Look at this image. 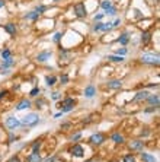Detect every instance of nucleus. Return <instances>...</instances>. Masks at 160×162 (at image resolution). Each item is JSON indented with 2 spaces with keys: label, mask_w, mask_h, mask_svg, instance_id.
<instances>
[{
  "label": "nucleus",
  "mask_w": 160,
  "mask_h": 162,
  "mask_svg": "<svg viewBox=\"0 0 160 162\" xmlns=\"http://www.w3.org/2000/svg\"><path fill=\"white\" fill-rule=\"evenodd\" d=\"M38 123H39V115L37 112H29L21 120L22 126H28V127H35Z\"/></svg>",
  "instance_id": "f257e3e1"
},
{
  "label": "nucleus",
  "mask_w": 160,
  "mask_h": 162,
  "mask_svg": "<svg viewBox=\"0 0 160 162\" xmlns=\"http://www.w3.org/2000/svg\"><path fill=\"white\" fill-rule=\"evenodd\" d=\"M74 105H76V101L73 98H66L64 101H61L60 102V110H61V112H70V111H73V108H74Z\"/></svg>",
  "instance_id": "f03ea898"
},
{
  "label": "nucleus",
  "mask_w": 160,
  "mask_h": 162,
  "mask_svg": "<svg viewBox=\"0 0 160 162\" xmlns=\"http://www.w3.org/2000/svg\"><path fill=\"white\" fill-rule=\"evenodd\" d=\"M140 60L144 64H152V66H157L159 64V54H143L140 57Z\"/></svg>",
  "instance_id": "7ed1b4c3"
},
{
  "label": "nucleus",
  "mask_w": 160,
  "mask_h": 162,
  "mask_svg": "<svg viewBox=\"0 0 160 162\" xmlns=\"http://www.w3.org/2000/svg\"><path fill=\"white\" fill-rule=\"evenodd\" d=\"M13 64H15V60H13V57H9V59L3 60V61H2V64H0V72L3 73V75H8V73L10 72V67H12Z\"/></svg>",
  "instance_id": "20e7f679"
},
{
  "label": "nucleus",
  "mask_w": 160,
  "mask_h": 162,
  "mask_svg": "<svg viewBox=\"0 0 160 162\" xmlns=\"http://www.w3.org/2000/svg\"><path fill=\"white\" fill-rule=\"evenodd\" d=\"M73 10H74V15H76L77 18H86V15H88L86 6H84V3H82V2H79V3L74 4Z\"/></svg>",
  "instance_id": "39448f33"
},
{
  "label": "nucleus",
  "mask_w": 160,
  "mask_h": 162,
  "mask_svg": "<svg viewBox=\"0 0 160 162\" xmlns=\"http://www.w3.org/2000/svg\"><path fill=\"white\" fill-rule=\"evenodd\" d=\"M4 124H6V127L10 128V130H15V128L21 127V120H18L16 117H8L6 118V121H4Z\"/></svg>",
  "instance_id": "423d86ee"
},
{
  "label": "nucleus",
  "mask_w": 160,
  "mask_h": 162,
  "mask_svg": "<svg viewBox=\"0 0 160 162\" xmlns=\"http://www.w3.org/2000/svg\"><path fill=\"white\" fill-rule=\"evenodd\" d=\"M89 142H90L92 145H95V146H99V145H102V143L105 142V136H103L102 133H93L92 136L89 137Z\"/></svg>",
  "instance_id": "0eeeda50"
},
{
  "label": "nucleus",
  "mask_w": 160,
  "mask_h": 162,
  "mask_svg": "<svg viewBox=\"0 0 160 162\" xmlns=\"http://www.w3.org/2000/svg\"><path fill=\"white\" fill-rule=\"evenodd\" d=\"M68 152H70V155L76 156V158H83L84 156V149L82 145H73Z\"/></svg>",
  "instance_id": "6e6552de"
},
{
  "label": "nucleus",
  "mask_w": 160,
  "mask_h": 162,
  "mask_svg": "<svg viewBox=\"0 0 160 162\" xmlns=\"http://www.w3.org/2000/svg\"><path fill=\"white\" fill-rule=\"evenodd\" d=\"M51 55H52L51 51H41L37 54V61H38V63H45L47 60H50Z\"/></svg>",
  "instance_id": "1a4fd4ad"
},
{
  "label": "nucleus",
  "mask_w": 160,
  "mask_h": 162,
  "mask_svg": "<svg viewBox=\"0 0 160 162\" xmlns=\"http://www.w3.org/2000/svg\"><path fill=\"white\" fill-rule=\"evenodd\" d=\"M144 148V143L141 140H132L130 142V149L131 150H137V152H141Z\"/></svg>",
  "instance_id": "9d476101"
},
{
  "label": "nucleus",
  "mask_w": 160,
  "mask_h": 162,
  "mask_svg": "<svg viewBox=\"0 0 160 162\" xmlns=\"http://www.w3.org/2000/svg\"><path fill=\"white\" fill-rule=\"evenodd\" d=\"M95 95H96V88L93 85H88L84 88V97L86 98H93Z\"/></svg>",
  "instance_id": "9b49d317"
},
{
  "label": "nucleus",
  "mask_w": 160,
  "mask_h": 162,
  "mask_svg": "<svg viewBox=\"0 0 160 162\" xmlns=\"http://www.w3.org/2000/svg\"><path fill=\"white\" fill-rule=\"evenodd\" d=\"M106 86H108L109 89H121L122 81H119V79H114V81L108 82V83H106Z\"/></svg>",
  "instance_id": "f8f14e48"
},
{
  "label": "nucleus",
  "mask_w": 160,
  "mask_h": 162,
  "mask_svg": "<svg viewBox=\"0 0 160 162\" xmlns=\"http://www.w3.org/2000/svg\"><path fill=\"white\" fill-rule=\"evenodd\" d=\"M148 95H150V94H148L147 91H140V92H137V94H135V97L132 98V101H134V102H138V101H144V99L147 98Z\"/></svg>",
  "instance_id": "ddd939ff"
},
{
  "label": "nucleus",
  "mask_w": 160,
  "mask_h": 162,
  "mask_svg": "<svg viewBox=\"0 0 160 162\" xmlns=\"http://www.w3.org/2000/svg\"><path fill=\"white\" fill-rule=\"evenodd\" d=\"M3 29L6 31L9 35H12V37L16 34V25H15V24H12V22H9V24L3 25Z\"/></svg>",
  "instance_id": "4468645a"
},
{
  "label": "nucleus",
  "mask_w": 160,
  "mask_h": 162,
  "mask_svg": "<svg viewBox=\"0 0 160 162\" xmlns=\"http://www.w3.org/2000/svg\"><path fill=\"white\" fill-rule=\"evenodd\" d=\"M31 105H32V102H31L29 99H22L21 102L16 105V110L18 111H22V110H26V108H31Z\"/></svg>",
  "instance_id": "2eb2a0df"
},
{
  "label": "nucleus",
  "mask_w": 160,
  "mask_h": 162,
  "mask_svg": "<svg viewBox=\"0 0 160 162\" xmlns=\"http://www.w3.org/2000/svg\"><path fill=\"white\" fill-rule=\"evenodd\" d=\"M146 101H147L150 105H154V107H159V104H160L159 95H148L147 98H146Z\"/></svg>",
  "instance_id": "dca6fc26"
},
{
  "label": "nucleus",
  "mask_w": 160,
  "mask_h": 162,
  "mask_svg": "<svg viewBox=\"0 0 160 162\" xmlns=\"http://www.w3.org/2000/svg\"><path fill=\"white\" fill-rule=\"evenodd\" d=\"M150 41H152V32L150 31H144L143 34H141V44L147 45Z\"/></svg>",
  "instance_id": "f3484780"
},
{
  "label": "nucleus",
  "mask_w": 160,
  "mask_h": 162,
  "mask_svg": "<svg viewBox=\"0 0 160 162\" xmlns=\"http://www.w3.org/2000/svg\"><path fill=\"white\" fill-rule=\"evenodd\" d=\"M26 161H28V162H42V158H41V155H39V152H38V154L32 152V154L28 155Z\"/></svg>",
  "instance_id": "a211bd4d"
},
{
  "label": "nucleus",
  "mask_w": 160,
  "mask_h": 162,
  "mask_svg": "<svg viewBox=\"0 0 160 162\" xmlns=\"http://www.w3.org/2000/svg\"><path fill=\"white\" fill-rule=\"evenodd\" d=\"M141 161L143 162H157L156 161V158H154V156H153V155H150V154H146V152H143V150H141Z\"/></svg>",
  "instance_id": "6ab92c4d"
},
{
  "label": "nucleus",
  "mask_w": 160,
  "mask_h": 162,
  "mask_svg": "<svg viewBox=\"0 0 160 162\" xmlns=\"http://www.w3.org/2000/svg\"><path fill=\"white\" fill-rule=\"evenodd\" d=\"M111 140L114 142V143H118V145H121V143H124V136H122V134H119V133H114V134L111 136Z\"/></svg>",
  "instance_id": "aec40b11"
},
{
  "label": "nucleus",
  "mask_w": 160,
  "mask_h": 162,
  "mask_svg": "<svg viewBox=\"0 0 160 162\" xmlns=\"http://www.w3.org/2000/svg\"><path fill=\"white\" fill-rule=\"evenodd\" d=\"M41 16L38 12H35V10H32V12H28L25 15V19H29V21H37L38 18Z\"/></svg>",
  "instance_id": "412c9836"
},
{
  "label": "nucleus",
  "mask_w": 160,
  "mask_h": 162,
  "mask_svg": "<svg viewBox=\"0 0 160 162\" xmlns=\"http://www.w3.org/2000/svg\"><path fill=\"white\" fill-rule=\"evenodd\" d=\"M118 43H119V44H122V45H127V44L130 43V37H128V34H127V32H124V34L119 35Z\"/></svg>",
  "instance_id": "4be33fe9"
},
{
  "label": "nucleus",
  "mask_w": 160,
  "mask_h": 162,
  "mask_svg": "<svg viewBox=\"0 0 160 162\" xmlns=\"http://www.w3.org/2000/svg\"><path fill=\"white\" fill-rule=\"evenodd\" d=\"M108 60L114 61V63H121V61H124V57L122 55H108Z\"/></svg>",
  "instance_id": "5701e85b"
},
{
  "label": "nucleus",
  "mask_w": 160,
  "mask_h": 162,
  "mask_svg": "<svg viewBox=\"0 0 160 162\" xmlns=\"http://www.w3.org/2000/svg\"><path fill=\"white\" fill-rule=\"evenodd\" d=\"M55 82H57V77H55V76H47V77H45L47 86H52Z\"/></svg>",
  "instance_id": "b1692460"
},
{
  "label": "nucleus",
  "mask_w": 160,
  "mask_h": 162,
  "mask_svg": "<svg viewBox=\"0 0 160 162\" xmlns=\"http://www.w3.org/2000/svg\"><path fill=\"white\" fill-rule=\"evenodd\" d=\"M2 59L3 60H6V59H9V57H12V51L9 50V48H4V50H2Z\"/></svg>",
  "instance_id": "393cba45"
},
{
  "label": "nucleus",
  "mask_w": 160,
  "mask_h": 162,
  "mask_svg": "<svg viewBox=\"0 0 160 162\" xmlns=\"http://www.w3.org/2000/svg\"><path fill=\"white\" fill-rule=\"evenodd\" d=\"M103 15H109V16H114V15H117V8H115V6H111L109 9H106Z\"/></svg>",
  "instance_id": "a878e982"
},
{
  "label": "nucleus",
  "mask_w": 160,
  "mask_h": 162,
  "mask_svg": "<svg viewBox=\"0 0 160 162\" xmlns=\"http://www.w3.org/2000/svg\"><path fill=\"white\" fill-rule=\"evenodd\" d=\"M41 140H35L34 142V145H32V152H35V154H38V150H39V148H41Z\"/></svg>",
  "instance_id": "bb28decb"
},
{
  "label": "nucleus",
  "mask_w": 160,
  "mask_h": 162,
  "mask_svg": "<svg viewBox=\"0 0 160 162\" xmlns=\"http://www.w3.org/2000/svg\"><path fill=\"white\" fill-rule=\"evenodd\" d=\"M111 6H114L111 0H103V2L101 3V8H102V9H105V10H106V9H109Z\"/></svg>",
  "instance_id": "cd10ccee"
},
{
  "label": "nucleus",
  "mask_w": 160,
  "mask_h": 162,
  "mask_svg": "<svg viewBox=\"0 0 160 162\" xmlns=\"http://www.w3.org/2000/svg\"><path fill=\"white\" fill-rule=\"evenodd\" d=\"M47 9H48V8H47L45 4H39V6H37V8H35L34 10H35V12H38L39 15H41V13H44V12H45Z\"/></svg>",
  "instance_id": "c85d7f7f"
},
{
  "label": "nucleus",
  "mask_w": 160,
  "mask_h": 162,
  "mask_svg": "<svg viewBox=\"0 0 160 162\" xmlns=\"http://www.w3.org/2000/svg\"><path fill=\"white\" fill-rule=\"evenodd\" d=\"M63 35H64V32H55L54 37H52V41H54V43H60V39L63 38Z\"/></svg>",
  "instance_id": "c756f323"
},
{
  "label": "nucleus",
  "mask_w": 160,
  "mask_h": 162,
  "mask_svg": "<svg viewBox=\"0 0 160 162\" xmlns=\"http://www.w3.org/2000/svg\"><path fill=\"white\" fill-rule=\"evenodd\" d=\"M122 162H135L134 155H125V156L122 158Z\"/></svg>",
  "instance_id": "7c9ffc66"
},
{
  "label": "nucleus",
  "mask_w": 160,
  "mask_h": 162,
  "mask_svg": "<svg viewBox=\"0 0 160 162\" xmlns=\"http://www.w3.org/2000/svg\"><path fill=\"white\" fill-rule=\"evenodd\" d=\"M60 82H61V85H67V83H68V76H67V75H61Z\"/></svg>",
  "instance_id": "2f4dec72"
},
{
  "label": "nucleus",
  "mask_w": 160,
  "mask_h": 162,
  "mask_svg": "<svg viewBox=\"0 0 160 162\" xmlns=\"http://www.w3.org/2000/svg\"><path fill=\"white\" fill-rule=\"evenodd\" d=\"M127 53H128L127 48H118V50H117V55H122V57H124Z\"/></svg>",
  "instance_id": "473e14b6"
},
{
  "label": "nucleus",
  "mask_w": 160,
  "mask_h": 162,
  "mask_svg": "<svg viewBox=\"0 0 160 162\" xmlns=\"http://www.w3.org/2000/svg\"><path fill=\"white\" fill-rule=\"evenodd\" d=\"M39 92H41V91H39V88H34V89H32V91L29 92V95L32 97V98H34V97H38Z\"/></svg>",
  "instance_id": "72a5a7b5"
},
{
  "label": "nucleus",
  "mask_w": 160,
  "mask_h": 162,
  "mask_svg": "<svg viewBox=\"0 0 160 162\" xmlns=\"http://www.w3.org/2000/svg\"><path fill=\"white\" fill-rule=\"evenodd\" d=\"M60 97H61L60 92H52V94H51V99H52V101H58Z\"/></svg>",
  "instance_id": "f704fd0d"
},
{
  "label": "nucleus",
  "mask_w": 160,
  "mask_h": 162,
  "mask_svg": "<svg viewBox=\"0 0 160 162\" xmlns=\"http://www.w3.org/2000/svg\"><path fill=\"white\" fill-rule=\"evenodd\" d=\"M55 159H57V156H55V155H52V156H48V158L42 159V162H55Z\"/></svg>",
  "instance_id": "c9c22d12"
},
{
  "label": "nucleus",
  "mask_w": 160,
  "mask_h": 162,
  "mask_svg": "<svg viewBox=\"0 0 160 162\" xmlns=\"http://www.w3.org/2000/svg\"><path fill=\"white\" fill-rule=\"evenodd\" d=\"M101 28H102V22H96V25L93 26V31H95V32H99Z\"/></svg>",
  "instance_id": "e433bc0d"
},
{
  "label": "nucleus",
  "mask_w": 160,
  "mask_h": 162,
  "mask_svg": "<svg viewBox=\"0 0 160 162\" xmlns=\"http://www.w3.org/2000/svg\"><path fill=\"white\" fill-rule=\"evenodd\" d=\"M157 108H159V107H154V105H152L150 108H146L144 111H146V112H154V111H157Z\"/></svg>",
  "instance_id": "4c0bfd02"
},
{
  "label": "nucleus",
  "mask_w": 160,
  "mask_h": 162,
  "mask_svg": "<svg viewBox=\"0 0 160 162\" xmlns=\"http://www.w3.org/2000/svg\"><path fill=\"white\" fill-rule=\"evenodd\" d=\"M9 162H22V161H21V158H19L18 155H15V156H12V158L9 159Z\"/></svg>",
  "instance_id": "58836bf2"
},
{
  "label": "nucleus",
  "mask_w": 160,
  "mask_h": 162,
  "mask_svg": "<svg viewBox=\"0 0 160 162\" xmlns=\"http://www.w3.org/2000/svg\"><path fill=\"white\" fill-rule=\"evenodd\" d=\"M80 137H82V133H76V134H73V136H72V140L76 142V140H79Z\"/></svg>",
  "instance_id": "ea45409f"
},
{
  "label": "nucleus",
  "mask_w": 160,
  "mask_h": 162,
  "mask_svg": "<svg viewBox=\"0 0 160 162\" xmlns=\"http://www.w3.org/2000/svg\"><path fill=\"white\" fill-rule=\"evenodd\" d=\"M102 18H103V13H98V15H95V18H93V19H95V22H99Z\"/></svg>",
  "instance_id": "a19ab883"
},
{
  "label": "nucleus",
  "mask_w": 160,
  "mask_h": 162,
  "mask_svg": "<svg viewBox=\"0 0 160 162\" xmlns=\"http://www.w3.org/2000/svg\"><path fill=\"white\" fill-rule=\"evenodd\" d=\"M119 25H121V19H117V21L112 24V28H118Z\"/></svg>",
  "instance_id": "79ce46f5"
},
{
  "label": "nucleus",
  "mask_w": 160,
  "mask_h": 162,
  "mask_svg": "<svg viewBox=\"0 0 160 162\" xmlns=\"http://www.w3.org/2000/svg\"><path fill=\"white\" fill-rule=\"evenodd\" d=\"M8 94H9V91H0V99L4 98V97H6Z\"/></svg>",
  "instance_id": "37998d69"
},
{
  "label": "nucleus",
  "mask_w": 160,
  "mask_h": 162,
  "mask_svg": "<svg viewBox=\"0 0 160 162\" xmlns=\"http://www.w3.org/2000/svg\"><path fill=\"white\" fill-rule=\"evenodd\" d=\"M134 13H135V16L137 18H143V15H141V12H140L138 9H134Z\"/></svg>",
  "instance_id": "c03bdc74"
},
{
  "label": "nucleus",
  "mask_w": 160,
  "mask_h": 162,
  "mask_svg": "<svg viewBox=\"0 0 160 162\" xmlns=\"http://www.w3.org/2000/svg\"><path fill=\"white\" fill-rule=\"evenodd\" d=\"M61 115H63V112H57V114L54 115V118H60V117H61Z\"/></svg>",
  "instance_id": "a18cd8bd"
},
{
  "label": "nucleus",
  "mask_w": 160,
  "mask_h": 162,
  "mask_svg": "<svg viewBox=\"0 0 160 162\" xmlns=\"http://www.w3.org/2000/svg\"><path fill=\"white\" fill-rule=\"evenodd\" d=\"M4 6V0H0V9Z\"/></svg>",
  "instance_id": "49530a36"
},
{
  "label": "nucleus",
  "mask_w": 160,
  "mask_h": 162,
  "mask_svg": "<svg viewBox=\"0 0 160 162\" xmlns=\"http://www.w3.org/2000/svg\"><path fill=\"white\" fill-rule=\"evenodd\" d=\"M54 2H60V0H54Z\"/></svg>",
  "instance_id": "de8ad7c7"
}]
</instances>
